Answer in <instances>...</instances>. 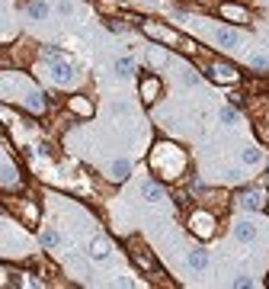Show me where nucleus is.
<instances>
[{
  "label": "nucleus",
  "instance_id": "10",
  "mask_svg": "<svg viewBox=\"0 0 269 289\" xmlns=\"http://www.w3.org/2000/svg\"><path fill=\"white\" fill-rule=\"evenodd\" d=\"M42 244H48V247H58V244H61V235L55 232V228H48V232H42Z\"/></svg>",
  "mask_w": 269,
  "mask_h": 289
},
{
  "label": "nucleus",
  "instance_id": "15",
  "mask_svg": "<svg viewBox=\"0 0 269 289\" xmlns=\"http://www.w3.org/2000/svg\"><path fill=\"white\" fill-rule=\"evenodd\" d=\"M221 13H225V16H237V19H247V13H243L240 7H221Z\"/></svg>",
  "mask_w": 269,
  "mask_h": 289
},
{
  "label": "nucleus",
  "instance_id": "13",
  "mask_svg": "<svg viewBox=\"0 0 269 289\" xmlns=\"http://www.w3.org/2000/svg\"><path fill=\"white\" fill-rule=\"evenodd\" d=\"M29 110H32V113H42V110H45L42 93H32V96H29Z\"/></svg>",
  "mask_w": 269,
  "mask_h": 289
},
{
  "label": "nucleus",
  "instance_id": "12",
  "mask_svg": "<svg viewBox=\"0 0 269 289\" xmlns=\"http://www.w3.org/2000/svg\"><path fill=\"white\" fill-rule=\"evenodd\" d=\"M113 177H116V180H125V177H128V161H116V164H113Z\"/></svg>",
  "mask_w": 269,
  "mask_h": 289
},
{
  "label": "nucleus",
  "instance_id": "5",
  "mask_svg": "<svg viewBox=\"0 0 269 289\" xmlns=\"http://www.w3.org/2000/svg\"><path fill=\"white\" fill-rule=\"evenodd\" d=\"M218 45L221 48H237V32L234 29H218Z\"/></svg>",
  "mask_w": 269,
  "mask_h": 289
},
{
  "label": "nucleus",
  "instance_id": "19",
  "mask_svg": "<svg viewBox=\"0 0 269 289\" xmlns=\"http://www.w3.org/2000/svg\"><path fill=\"white\" fill-rule=\"evenodd\" d=\"M250 283H253L250 276H237V280H234V286H237V289H243V286H250Z\"/></svg>",
  "mask_w": 269,
  "mask_h": 289
},
{
  "label": "nucleus",
  "instance_id": "8",
  "mask_svg": "<svg viewBox=\"0 0 269 289\" xmlns=\"http://www.w3.org/2000/svg\"><path fill=\"white\" fill-rule=\"evenodd\" d=\"M141 196L148 199V202H157L164 193H161V187H157V183H144V187H141Z\"/></svg>",
  "mask_w": 269,
  "mask_h": 289
},
{
  "label": "nucleus",
  "instance_id": "9",
  "mask_svg": "<svg viewBox=\"0 0 269 289\" xmlns=\"http://www.w3.org/2000/svg\"><path fill=\"white\" fill-rule=\"evenodd\" d=\"M90 254H93V260H106V257H109V244H106L103 238L93 241V251H90Z\"/></svg>",
  "mask_w": 269,
  "mask_h": 289
},
{
  "label": "nucleus",
  "instance_id": "1",
  "mask_svg": "<svg viewBox=\"0 0 269 289\" xmlns=\"http://www.w3.org/2000/svg\"><path fill=\"white\" fill-rule=\"evenodd\" d=\"M52 77L58 84H71L74 80V71H71V65L64 61V58H58V61H52Z\"/></svg>",
  "mask_w": 269,
  "mask_h": 289
},
{
  "label": "nucleus",
  "instance_id": "14",
  "mask_svg": "<svg viewBox=\"0 0 269 289\" xmlns=\"http://www.w3.org/2000/svg\"><path fill=\"white\" fill-rule=\"evenodd\" d=\"M134 263H138V267H144V270H154V260H151L148 254H134Z\"/></svg>",
  "mask_w": 269,
  "mask_h": 289
},
{
  "label": "nucleus",
  "instance_id": "6",
  "mask_svg": "<svg viewBox=\"0 0 269 289\" xmlns=\"http://www.w3.org/2000/svg\"><path fill=\"white\" fill-rule=\"evenodd\" d=\"M240 161L247 164V167H256V164L263 161V151H260V148H243V151H240Z\"/></svg>",
  "mask_w": 269,
  "mask_h": 289
},
{
  "label": "nucleus",
  "instance_id": "3",
  "mask_svg": "<svg viewBox=\"0 0 269 289\" xmlns=\"http://www.w3.org/2000/svg\"><path fill=\"white\" fill-rule=\"evenodd\" d=\"M26 16L29 19H45L48 16V4H45V0H29V4H26Z\"/></svg>",
  "mask_w": 269,
  "mask_h": 289
},
{
  "label": "nucleus",
  "instance_id": "16",
  "mask_svg": "<svg viewBox=\"0 0 269 289\" xmlns=\"http://www.w3.org/2000/svg\"><path fill=\"white\" fill-rule=\"evenodd\" d=\"M234 119H237V113L231 110V106H225V110H221V122H225V126H231Z\"/></svg>",
  "mask_w": 269,
  "mask_h": 289
},
{
  "label": "nucleus",
  "instance_id": "20",
  "mask_svg": "<svg viewBox=\"0 0 269 289\" xmlns=\"http://www.w3.org/2000/svg\"><path fill=\"white\" fill-rule=\"evenodd\" d=\"M215 74H221V77H234V74H231V68H228V65H221V68H215Z\"/></svg>",
  "mask_w": 269,
  "mask_h": 289
},
{
  "label": "nucleus",
  "instance_id": "4",
  "mask_svg": "<svg viewBox=\"0 0 269 289\" xmlns=\"http://www.w3.org/2000/svg\"><path fill=\"white\" fill-rule=\"evenodd\" d=\"M234 235H237V241H256V225L253 222H240L234 228Z\"/></svg>",
  "mask_w": 269,
  "mask_h": 289
},
{
  "label": "nucleus",
  "instance_id": "18",
  "mask_svg": "<svg viewBox=\"0 0 269 289\" xmlns=\"http://www.w3.org/2000/svg\"><path fill=\"white\" fill-rule=\"evenodd\" d=\"M253 65H256V68H269V58H266V55H256Z\"/></svg>",
  "mask_w": 269,
  "mask_h": 289
},
{
  "label": "nucleus",
  "instance_id": "17",
  "mask_svg": "<svg viewBox=\"0 0 269 289\" xmlns=\"http://www.w3.org/2000/svg\"><path fill=\"white\" fill-rule=\"evenodd\" d=\"M128 68H131L128 58H119V61H116V71H119V74H128Z\"/></svg>",
  "mask_w": 269,
  "mask_h": 289
},
{
  "label": "nucleus",
  "instance_id": "11",
  "mask_svg": "<svg viewBox=\"0 0 269 289\" xmlns=\"http://www.w3.org/2000/svg\"><path fill=\"white\" fill-rule=\"evenodd\" d=\"M42 58L52 65V61H58V58H64V52H61V48H55V45H48V48H42Z\"/></svg>",
  "mask_w": 269,
  "mask_h": 289
},
{
  "label": "nucleus",
  "instance_id": "7",
  "mask_svg": "<svg viewBox=\"0 0 269 289\" xmlns=\"http://www.w3.org/2000/svg\"><path fill=\"white\" fill-rule=\"evenodd\" d=\"M189 267L192 270H205V267H209V254H205V251H192V254H189Z\"/></svg>",
  "mask_w": 269,
  "mask_h": 289
},
{
  "label": "nucleus",
  "instance_id": "2",
  "mask_svg": "<svg viewBox=\"0 0 269 289\" xmlns=\"http://www.w3.org/2000/svg\"><path fill=\"white\" fill-rule=\"evenodd\" d=\"M240 206H243V209H253V212H260V209H263V193H260V190H250V193H243V196H240Z\"/></svg>",
  "mask_w": 269,
  "mask_h": 289
}]
</instances>
